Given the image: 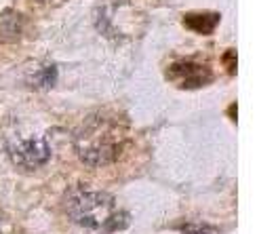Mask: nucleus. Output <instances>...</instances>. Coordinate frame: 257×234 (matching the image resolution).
Segmentation results:
<instances>
[{
	"label": "nucleus",
	"mask_w": 257,
	"mask_h": 234,
	"mask_svg": "<svg viewBox=\"0 0 257 234\" xmlns=\"http://www.w3.org/2000/svg\"><path fill=\"white\" fill-rule=\"evenodd\" d=\"M21 17L19 15H15L13 11H7L5 15H0V32H3L5 36H9V38H13V36H17L19 34V21Z\"/></svg>",
	"instance_id": "423d86ee"
},
{
	"label": "nucleus",
	"mask_w": 257,
	"mask_h": 234,
	"mask_svg": "<svg viewBox=\"0 0 257 234\" xmlns=\"http://www.w3.org/2000/svg\"><path fill=\"white\" fill-rule=\"evenodd\" d=\"M219 19L221 15L219 13H188L184 17V24L190 28V30H194L198 32V34H213L219 24Z\"/></svg>",
	"instance_id": "39448f33"
},
{
	"label": "nucleus",
	"mask_w": 257,
	"mask_h": 234,
	"mask_svg": "<svg viewBox=\"0 0 257 234\" xmlns=\"http://www.w3.org/2000/svg\"><path fill=\"white\" fill-rule=\"evenodd\" d=\"M181 234H219L217 228H213V226H186L184 232Z\"/></svg>",
	"instance_id": "0eeeda50"
},
{
	"label": "nucleus",
	"mask_w": 257,
	"mask_h": 234,
	"mask_svg": "<svg viewBox=\"0 0 257 234\" xmlns=\"http://www.w3.org/2000/svg\"><path fill=\"white\" fill-rule=\"evenodd\" d=\"M68 215L80 226L93 230L114 232L128 224V215L116 209L114 198L105 192H84L74 190L68 196Z\"/></svg>",
	"instance_id": "f257e3e1"
},
{
	"label": "nucleus",
	"mask_w": 257,
	"mask_h": 234,
	"mask_svg": "<svg viewBox=\"0 0 257 234\" xmlns=\"http://www.w3.org/2000/svg\"><path fill=\"white\" fill-rule=\"evenodd\" d=\"M40 3H57V0H40Z\"/></svg>",
	"instance_id": "1a4fd4ad"
},
{
	"label": "nucleus",
	"mask_w": 257,
	"mask_h": 234,
	"mask_svg": "<svg viewBox=\"0 0 257 234\" xmlns=\"http://www.w3.org/2000/svg\"><path fill=\"white\" fill-rule=\"evenodd\" d=\"M169 80H173L179 89H200L213 80V72L205 63H198L194 59L177 61L169 68Z\"/></svg>",
	"instance_id": "7ed1b4c3"
},
{
	"label": "nucleus",
	"mask_w": 257,
	"mask_h": 234,
	"mask_svg": "<svg viewBox=\"0 0 257 234\" xmlns=\"http://www.w3.org/2000/svg\"><path fill=\"white\" fill-rule=\"evenodd\" d=\"M49 146L42 137H30V140H21L15 146H11V158L21 169H38L49 161Z\"/></svg>",
	"instance_id": "20e7f679"
},
{
	"label": "nucleus",
	"mask_w": 257,
	"mask_h": 234,
	"mask_svg": "<svg viewBox=\"0 0 257 234\" xmlns=\"http://www.w3.org/2000/svg\"><path fill=\"white\" fill-rule=\"evenodd\" d=\"M76 148L80 158L87 165L101 167L116 161L122 148V137L118 127L110 121H93L84 125V133L78 135Z\"/></svg>",
	"instance_id": "f03ea898"
},
{
	"label": "nucleus",
	"mask_w": 257,
	"mask_h": 234,
	"mask_svg": "<svg viewBox=\"0 0 257 234\" xmlns=\"http://www.w3.org/2000/svg\"><path fill=\"white\" fill-rule=\"evenodd\" d=\"M228 70L230 72H234V70H236V63H234V51H228Z\"/></svg>",
	"instance_id": "6e6552de"
}]
</instances>
